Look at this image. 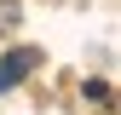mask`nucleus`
Listing matches in <instances>:
<instances>
[{
    "label": "nucleus",
    "instance_id": "obj_1",
    "mask_svg": "<svg viewBox=\"0 0 121 115\" xmlns=\"http://www.w3.org/2000/svg\"><path fill=\"white\" fill-rule=\"evenodd\" d=\"M40 69V46H12L0 58V92H12V86H23L29 75Z\"/></svg>",
    "mask_w": 121,
    "mask_h": 115
}]
</instances>
